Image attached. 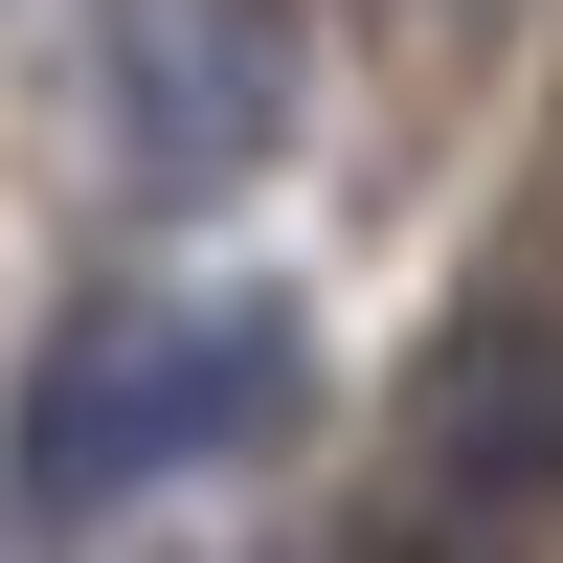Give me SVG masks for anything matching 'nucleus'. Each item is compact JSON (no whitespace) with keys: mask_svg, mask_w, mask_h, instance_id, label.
<instances>
[{"mask_svg":"<svg viewBox=\"0 0 563 563\" xmlns=\"http://www.w3.org/2000/svg\"><path fill=\"white\" fill-rule=\"evenodd\" d=\"M271 406H294V316L271 294H203V316H90L68 361H45V406H23V496H158V474H203V451H249Z\"/></svg>","mask_w":563,"mask_h":563,"instance_id":"f257e3e1","label":"nucleus"},{"mask_svg":"<svg viewBox=\"0 0 563 563\" xmlns=\"http://www.w3.org/2000/svg\"><path fill=\"white\" fill-rule=\"evenodd\" d=\"M90 90L158 203H225L294 135V0H90Z\"/></svg>","mask_w":563,"mask_h":563,"instance_id":"f03ea898","label":"nucleus"},{"mask_svg":"<svg viewBox=\"0 0 563 563\" xmlns=\"http://www.w3.org/2000/svg\"><path fill=\"white\" fill-rule=\"evenodd\" d=\"M429 496L451 519L563 496V316H474V339L429 361Z\"/></svg>","mask_w":563,"mask_h":563,"instance_id":"7ed1b4c3","label":"nucleus"}]
</instances>
